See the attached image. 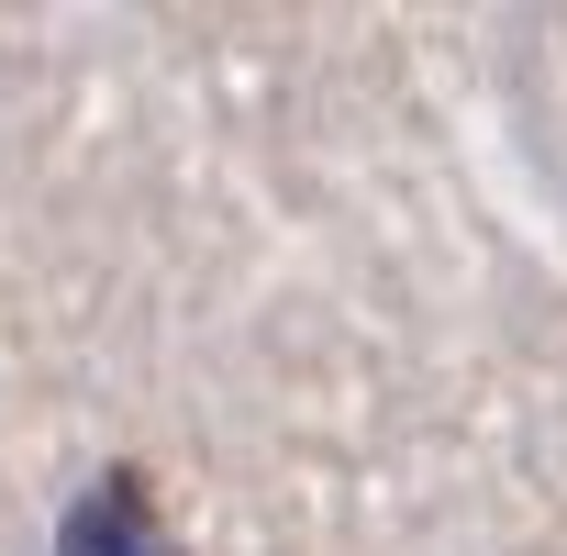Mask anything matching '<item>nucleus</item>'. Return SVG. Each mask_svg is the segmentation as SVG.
Listing matches in <instances>:
<instances>
[{"label":"nucleus","instance_id":"obj_1","mask_svg":"<svg viewBox=\"0 0 567 556\" xmlns=\"http://www.w3.org/2000/svg\"><path fill=\"white\" fill-rule=\"evenodd\" d=\"M56 556H189V545L167 534V512H156V478H145V467H101V478L79 490V512H68Z\"/></svg>","mask_w":567,"mask_h":556}]
</instances>
